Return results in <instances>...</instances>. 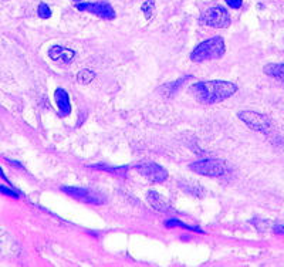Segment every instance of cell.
<instances>
[{
    "label": "cell",
    "instance_id": "17",
    "mask_svg": "<svg viewBox=\"0 0 284 267\" xmlns=\"http://www.w3.org/2000/svg\"><path fill=\"white\" fill-rule=\"evenodd\" d=\"M0 194L10 196V198H18V194L16 191H13L9 186H4V185H0Z\"/></svg>",
    "mask_w": 284,
    "mask_h": 267
},
{
    "label": "cell",
    "instance_id": "21",
    "mask_svg": "<svg viewBox=\"0 0 284 267\" xmlns=\"http://www.w3.org/2000/svg\"><path fill=\"white\" fill-rule=\"evenodd\" d=\"M74 1H77V3H81V1H84V0H74Z\"/></svg>",
    "mask_w": 284,
    "mask_h": 267
},
{
    "label": "cell",
    "instance_id": "2",
    "mask_svg": "<svg viewBox=\"0 0 284 267\" xmlns=\"http://www.w3.org/2000/svg\"><path fill=\"white\" fill-rule=\"evenodd\" d=\"M225 51H226L225 40L222 37H212L209 40H205L193 50L191 54V60L195 63L218 60L225 54Z\"/></svg>",
    "mask_w": 284,
    "mask_h": 267
},
{
    "label": "cell",
    "instance_id": "19",
    "mask_svg": "<svg viewBox=\"0 0 284 267\" xmlns=\"http://www.w3.org/2000/svg\"><path fill=\"white\" fill-rule=\"evenodd\" d=\"M273 232H275L276 235L284 236V225H276L275 228H273Z\"/></svg>",
    "mask_w": 284,
    "mask_h": 267
},
{
    "label": "cell",
    "instance_id": "5",
    "mask_svg": "<svg viewBox=\"0 0 284 267\" xmlns=\"http://www.w3.org/2000/svg\"><path fill=\"white\" fill-rule=\"evenodd\" d=\"M238 115L239 118L243 121L249 128L255 129L257 132L267 134V132L270 131V128H272L270 120L267 118L266 115H263V114H260V112L246 110V111H240Z\"/></svg>",
    "mask_w": 284,
    "mask_h": 267
},
{
    "label": "cell",
    "instance_id": "13",
    "mask_svg": "<svg viewBox=\"0 0 284 267\" xmlns=\"http://www.w3.org/2000/svg\"><path fill=\"white\" fill-rule=\"evenodd\" d=\"M95 78V73L91 71V70H88V68H85V70H81L80 73L77 74V80H78V83L80 84H90Z\"/></svg>",
    "mask_w": 284,
    "mask_h": 267
},
{
    "label": "cell",
    "instance_id": "10",
    "mask_svg": "<svg viewBox=\"0 0 284 267\" xmlns=\"http://www.w3.org/2000/svg\"><path fill=\"white\" fill-rule=\"evenodd\" d=\"M54 98L57 105H58V111H60V115L67 117L70 112H71V104H70V98H68V94L63 88H57L54 92Z\"/></svg>",
    "mask_w": 284,
    "mask_h": 267
},
{
    "label": "cell",
    "instance_id": "3",
    "mask_svg": "<svg viewBox=\"0 0 284 267\" xmlns=\"http://www.w3.org/2000/svg\"><path fill=\"white\" fill-rule=\"evenodd\" d=\"M191 171L195 174L203 176H209V178H218L222 176L226 171L225 162L220 159H202V161H196L189 165Z\"/></svg>",
    "mask_w": 284,
    "mask_h": 267
},
{
    "label": "cell",
    "instance_id": "20",
    "mask_svg": "<svg viewBox=\"0 0 284 267\" xmlns=\"http://www.w3.org/2000/svg\"><path fill=\"white\" fill-rule=\"evenodd\" d=\"M0 178H1V179H4V181L7 182V179H6V175H4V172L1 171V168H0Z\"/></svg>",
    "mask_w": 284,
    "mask_h": 267
},
{
    "label": "cell",
    "instance_id": "9",
    "mask_svg": "<svg viewBox=\"0 0 284 267\" xmlns=\"http://www.w3.org/2000/svg\"><path fill=\"white\" fill-rule=\"evenodd\" d=\"M48 55L51 60H54L55 63H60V64H67L73 60L75 57V51L67 48V47L61 46H53L48 51Z\"/></svg>",
    "mask_w": 284,
    "mask_h": 267
},
{
    "label": "cell",
    "instance_id": "11",
    "mask_svg": "<svg viewBox=\"0 0 284 267\" xmlns=\"http://www.w3.org/2000/svg\"><path fill=\"white\" fill-rule=\"evenodd\" d=\"M148 202L158 212H166L169 209V205H168V201L165 198L161 196L158 192H154V191L148 194Z\"/></svg>",
    "mask_w": 284,
    "mask_h": 267
},
{
    "label": "cell",
    "instance_id": "7",
    "mask_svg": "<svg viewBox=\"0 0 284 267\" xmlns=\"http://www.w3.org/2000/svg\"><path fill=\"white\" fill-rule=\"evenodd\" d=\"M137 171L142 176H145L148 181L151 182H156V184H161L166 181L168 178V172L162 166H159L158 164L154 162H147V164H141V165L135 166Z\"/></svg>",
    "mask_w": 284,
    "mask_h": 267
},
{
    "label": "cell",
    "instance_id": "14",
    "mask_svg": "<svg viewBox=\"0 0 284 267\" xmlns=\"http://www.w3.org/2000/svg\"><path fill=\"white\" fill-rule=\"evenodd\" d=\"M142 13L145 14V17L149 20V18H152L154 16V11H155V0H147L144 4H142Z\"/></svg>",
    "mask_w": 284,
    "mask_h": 267
},
{
    "label": "cell",
    "instance_id": "4",
    "mask_svg": "<svg viewBox=\"0 0 284 267\" xmlns=\"http://www.w3.org/2000/svg\"><path fill=\"white\" fill-rule=\"evenodd\" d=\"M201 21L206 26L216 28H226L230 24V14L228 10L222 6H215L208 9L202 14Z\"/></svg>",
    "mask_w": 284,
    "mask_h": 267
},
{
    "label": "cell",
    "instance_id": "12",
    "mask_svg": "<svg viewBox=\"0 0 284 267\" xmlns=\"http://www.w3.org/2000/svg\"><path fill=\"white\" fill-rule=\"evenodd\" d=\"M265 73L284 83V63H282V64H267L265 67Z\"/></svg>",
    "mask_w": 284,
    "mask_h": 267
},
{
    "label": "cell",
    "instance_id": "6",
    "mask_svg": "<svg viewBox=\"0 0 284 267\" xmlns=\"http://www.w3.org/2000/svg\"><path fill=\"white\" fill-rule=\"evenodd\" d=\"M77 9L81 11H90L92 14L105 20H112L115 17V11L108 1H94V3H77Z\"/></svg>",
    "mask_w": 284,
    "mask_h": 267
},
{
    "label": "cell",
    "instance_id": "16",
    "mask_svg": "<svg viewBox=\"0 0 284 267\" xmlns=\"http://www.w3.org/2000/svg\"><path fill=\"white\" fill-rule=\"evenodd\" d=\"M168 228H184V229H189V231H196L201 232L199 228H193V226H189V225H185L181 221H169L165 223Z\"/></svg>",
    "mask_w": 284,
    "mask_h": 267
},
{
    "label": "cell",
    "instance_id": "18",
    "mask_svg": "<svg viewBox=\"0 0 284 267\" xmlns=\"http://www.w3.org/2000/svg\"><path fill=\"white\" fill-rule=\"evenodd\" d=\"M228 3V6L232 9H240L243 4V0H225Z\"/></svg>",
    "mask_w": 284,
    "mask_h": 267
},
{
    "label": "cell",
    "instance_id": "1",
    "mask_svg": "<svg viewBox=\"0 0 284 267\" xmlns=\"http://www.w3.org/2000/svg\"><path fill=\"white\" fill-rule=\"evenodd\" d=\"M191 91L193 97L202 104H216L232 97L238 91V87L236 84L229 81L213 80V81H201L193 84Z\"/></svg>",
    "mask_w": 284,
    "mask_h": 267
},
{
    "label": "cell",
    "instance_id": "8",
    "mask_svg": "<svg viewBox=\"0 0 284 267\" xmlns=\"http://www.w3.org/2000/svg\"><path fill=\"white\" fill-rule=\"evenodd\" d=\"M63 192H65L67 195L73 196L78 201H83V202L88 203H102L104 199L102 196H100L98 194H94L90 189H83V188H71V186H63L61 188Z\"/></svg>",
    "mask_w": 284,
    "mask_h": 267
},
{
    "label": "cell",
    "instance_id": "15",
    "mask_svg": "<svg viewBox=\"0 0 284 267\" xmlns=\"http://www.w3.org/2000/svg\"><path fill=\"white\" fill-rule=\"evenodd\" d=\"M37 13H38V17L43 18V20H46V18L51 17V9L47 6L46 3H40V4H38Z\"/></svg>",
    "mask_w": 284,
    "mask_h": 267
}]
</instances>
